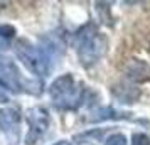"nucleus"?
Segmentation results:
<instances>
[{"mask_svg": "<svg viewBox=\"0 0 150 145\" xmlns=\"http://www.w3.org/2000/svg\"><path fill=\"white\" fill-rule=\"evenodd\" d=\"M21 120V113L15 108H0V132L7 138V145H19Z\"/></svg>", "mask_w": 150, "mask_h": 145, "instance_id": "obj_5", "label": "nucleus"}, {"mask_svg": "<svg viewBox=\"0 0 150 145\" xmlns=\"http://www.w3.org/2000/svg\"><path fill=\"white\" fill-rule=\"evenodd\" d=\"M96 10H98V14H100V19H101L103 24H108L111 25V19L108 17L110 14V4H103V2H96Z\"/></svg>", "mask_w": 150, "mask_h": 145, "instance_id": "obj_11", "label": "nucleus"}, {"mask_svg": "<svg viewBox=\"0 0 150 145\" xmlns=\"http://www.w3.org/2000/svg\"><path fill=\"white\" fill-rule=\"evenodd\" d=\"M0 103H8V96L2 91V88H0Z\"/></svg>", "mask_w": 150, "mask_h": 145, "instance_id": "obj_15", "label": "nucleus"}, {"mask_svg": "<svg viewBox=\"0 0 150 145\" xmlns=\"http://www.w3.org/2000/svg\"><path fill=\"white\" fill-rule=\"evenodd\" d=\"M73 46L84 68L96 64L108 51V41L98 32V27L93 22H88L76 30L73 35Z\"/></svg>", "mask_w": 150, "mask_h": 145, "instance_id": "obj_1", "label": "nucleus"}, {"mask_svg": "<svg viewBox=\"0 0 150 145\" xmlns=\"http://www.w3.org/2000/svg\"><path fill=\"white\" fill-rule=\"evenodd\" d=\"M111 93L116 100H120V103H135L140 96V90L133 83H118L113 84Z\"/></svg>", "mask_w": 150, "mask_h": 145, "instance_id": "obj_9", "label": "nucleus"}, {"mask_svg": "<svg viewBox=\"0 0 150 145\" xmlns=\"http://www.w3.org/2000/svg\"><path fill=\"white\" fill-rule=\"evenodd\" d=\"M15 35V27L8 24H0V37L2 39H12Z\"/></svg>", "mask_w": 150, "mask_h": 145, "instance_id": "obj_13", "label": "nucleus"}, {"mask_svg": "<svg viewBox=\"0 0 150 145\" xmlns=\"http://www.w3.org/2000/svg\"><path fill=\"white\" fill-rule=\"evenodd\" d=\"M49 96L57 110L73 111L86 101V90L83 83H76L73 74L66 73L52 81L49 86Z\"/></svg>", "mask_w": 150, "mask_h": 145, "instance_id": "obj_2", "label": "nucleus"}, {"mask_svg": "<svg viewBox=\"0 0 150 145\" xmlns=\"http://www.w3.org/2000/svg\"><path fill=\"white\" fill-rule=\"evenodd\" d=\"M15 56L25 68L37 76H47L51 71V56L41 46H34L27 41L15 42Z\"/></svg>", "mask_w": 150, "mask_h": 145, "instance_id": "obj_3", "label": "nucleus"}, {"mask_svg": "<svg viewBox=\"0 0 150 145\" xmlns=\"http://www.w3.org/2000/svg\"><path fill=\"white\" fill-rule=\"evenodd\" d=\"M25 120L29 123V133L25 137V145H34L39 138L47 132L51 125V117L46 108L34 106L25 111Z\"/></svg>", "mask_w": 150, "mask_h": 145, "instance_id": "obj_4", "label": "nucleus"}, {"mask_svg": "<svg viewBox=\"0 0 150 145\" xmlns=\"http://www.w3.org/2000/svg\"><path fill=\"white\" fill-rule=\"evenodd\" d=\"M132 145H150V138L145 133H133L132 135Z\"/></svg>", "mask_w": 150, "mask_h": 145, "instance_id": "obj_14", "label": "nucleus"}, {"mask_svg": "<svg viewBox=\"0 0 150 145\" xmlns=\"http://www.w3.org/2000/svg\"><path fill=\"white\" fill-rule=\"evenodd\" d=\"M105 145H127V137L123 133H111L110 137H106Z\"/></svg>", "mask_w": 150, "mask_h": 145, "instance_id": "obj_12", "label": "nucleus"}, {"mask_svg": "<svg viewBox=\"0 0 150 145\" xmlns=\"http://www.w3.org/2000/svg\"><path fill=\"white\" fill-rule=\"evenodd\" d=\"M56 145H69V142H64V140H62V142H57Z\"/></svg>", "mask_w": 150, "mask_h": 145, "instance_id": "obj_16", "label": "nucleus"}, {"mask_svg": "<svg viewBox=\"0 0 150 145\" xmlns=\"http://www.w3.org/2000/svg\"><path fill=\"white\" fill-rule=\"evenodd\" d=\"M24 83L25 81H22L14 62L0 56V88L12 93H21L24 91Z\"/></svg>", "mask_w": 150, "mask_h": 145, "instance_id": "obj_6", "label": "nucleus"}, {"mask_svg": "<svg viewBox=\"0 0 150 145\" xmlns=\"http://www.w3.org/2000/svg\"><path fill=\"white\" fill-rule=\"evenodd\" d=\"M125 74L130 83H145L150 79V66L145 61L132 59L125 68Z\"/></svg>", "mask_w": 150, "mask_h": 145, "instance_id": "obj_7", "label": "nucleus"}, {"mask_svg": "<svg viewBox=\"0 0 150 145\" xmlns=\"http://www.w3.org/2000/svg\"><path fill=\"white\" fill-rule=\"evenodd\" d=\"M130 118H132L130 111L116 110L113 106H101V108H96L91 111L89 122L98 123V122H106V120H130Z\"/></svg>", "mask_w": 150, "mask_h": 145, "instance_id": "obj_8", "label": "nucleus"}, {"mask_svg": "<svg viewBox=\"0 0 150 145\" xmlns=\"http://www.w3.org/2000/svg\"><path fill=\"white\" fill-rule=\"evenodd\" d=\"M105 135V130L101 128H93V130H88L84 132V133H79V135H76L74 140L78 144H96V142H100Z\"/></svg>", "mask_w": 150, "mask_h": 145, "instance_id": "obj_10", "label": "nucleus"}]
</instances>
